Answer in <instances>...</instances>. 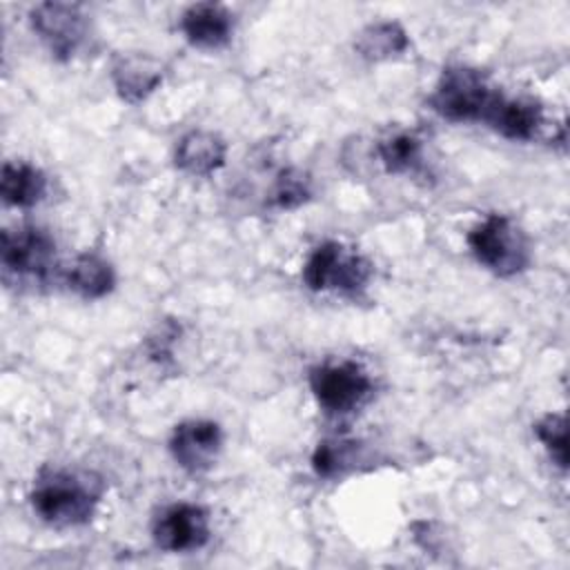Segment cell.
Wrapping results in <instances>:
<instances>
[{"label": "cell", "instance_id": "obj_12", "mask_svg": "<svg viewBox=\"0 0 570 570\" xmlns=\"http://www.w3.org/2000/svg\"><path fill=\"white\" fill-rule=\"evenodd\" d=\"M180 31L196 49H220L232 40L234 16L218 2H196L183 11Z\"/></svg>", "mask_w": 570, "mask_h": 570}, {"label": "cell", "instance_id": "obj_11", "mask_svg": "<svg viewBox=\"0 0 570 570\" xmlns=\"http://www.w3.org/2000/svg\"><path fill=\"white\" fill-rule=\"evenodd\" d=\"M165 78V65L151 53H125L111 65V85L116 94L131 105L149 98Z\"/></svg>", "mask_w": 570, "mask_h": 570}, {"label": "cell", "instance_id": "obj_9", "mask_svg": "<svg viewBox=\"0 0 570 570\" xmlns=\"http://www.w3.org/2000/svg\"><path fill=\"white\" fill-rule=\"evenodd\" d=\"M167 448L180 470L203 474L214 468L223 450V428L212 419L180 421L174 425Z\"/></svg>", "mask_w": 570, "mask_h": 570}, {"label": "cell", "instance_id": "obj_4", "mask_svg": "<svg viewBox=\"0 0 570 570\" xmlns=\"http://www.w3.org/2000/svg\"><path fill=\"white\" fill-rule=\"evenodd\" d=\"M372 265L338 240L318 243L303 263L301 278L312 292H341L356 296L367 287Z\"/></svg>", "mask_w": 570, "mask_h": 570}, {"label": "cell", "instance_id": "obj_14", "mask_svg": "<svg viewBox=\"0 0 570 570\" xmlns=\"http://www.w3.org/2000/svg\"><path fill=\"white\" fill-rule=\"evenodd\" d=\"M62 278L65 285L85 301L105 298L116 285L114 265L96 252L78 254L62 272Z\"/></svg>", "mask_w": 570, "mask_h": 570}, {"label": "cell", "instance_id": "obj_3", "mask_svg": "<svg viewBox=\"0 0 570 570\" xmlns=\"http://www.w3.org/2000/svg\"><path fill=\"white\" fill-rule=\"evenodd\" d=\"M497 94L499 91L490 87L485 73L479 69L452 65L441 71L428 105L450 122H472L485 118Z\"/></svg>", "mask_w": 570, "mask_h": 570}, {"label": "cell", "instance_id": "obj_13", "mask_svg": "<svg viewBox=\"0 0 570 570\" xmlns=\"http://www.w3.org/2000/svg\"><path fill=\"white\" fill-rule=\"evenodd\" d=\"M227 142L220 134L209 129H191L183 134L174 147V165L196 178L212 176L225 165Z\"/></svg>", "mask_w": 570, "mask_h": 570}, {"label": "cell", "instance_id": "obj_17", "mask_svg": "<svg viewBox=\"0 0 570 570\" xmlns=\"http://www.w3.org/2000/svg\"><path fill=\"white\" fill-rule=\"evenodd\" d=\"M376 154L387 174H410L421 167L423 142L412 131H396L379 140Z\"/></svg>", "mask_w": 570, "mask_h": 570}, {"label": "cell", "instance_id": "obj_16", "mask_svg": "<svg viewBox=\"0 0 570 570\" xmlns=\"http://www.w3.org/2000/svg\"><path fill=\"white\" fill-rule=\"evenodd\" d=\"M410 47L407 31L396 20H379L363 27L354 40V51L367 62H383L405 53Z\"/></svg>", "mask_w": 570, "mask_h": 570}, {"label": "cell", "instance_id": "obj_18", "mask_svg": "<svg viewBox=\"0 0 570 570\" xmlns=\"http://www.w3.org/2000/svg\"><path fill=\"white\" fill-rule=\"evenodd\" d=\"M361 445L347 439H325L316 445L312 454V468L323 479H334L345 474L358 461Z\"/></svg>", "mask_w": 570, "mask_h": 570}, {"label": "cell", "instance_id": "obj_8", "mask_svg": "<svg viewBox=\"0 0 570 570\" xmlns=\"http://www.w3.org/2000/svg\"><path fill=\"white\" fill-rule=\"evenodd\" d=\"M212 519L207 508L189 501L165 505L151 523V539L165 552H194L207 546Z\"/></svg>", "mask_w": 570, "mask_h": 570}, {"label": "cell", "instance_id": "obj_7", "mask_svg": "<svg viewBox=\"0 0 570 570\" xmlns=\"http://www.w3.org/2000/svg\"><path fill=\"white\" fill-rule=\"evenodd\" d=\"M29 24L58 60H71L87 38V16L80 4L71 2H40L31 7Z\"/></svg>", "mask_w": 570, "mask_h": 570}, {"label": "cell", "instance_id": "obj_6", "mask_svg": "<svg viewBox=\"0 0 570 570\" xmlns=\"http://www.w3.org/2000/svg\"><path fill=\"white\" fill-rule=\"evenodd\" d=\"M4 276L45 283L56 265V238L38 225H18L0 234Z\"/></svg>", "mask_w": 570, "mask_h": 570}, {"label": "cell", "instance_id": "obj_20", "mask_svg": "<svg viewBox=\"0 0 570 570\" xmlns=\"http://www.w3.org/2000/svg\"><path fill=\"white\" fill-rule=\"evenodd\" d=\"M312 198L309 178L298 169H283L269 191V205L274 209H296Z\"/></svg>", "mask_w": 570, "mask_h": 570}, {"label": "cell", "instance_id": "obj_2", "mask_svg": "<svg viewBox=\"0 0 570 570\" xmlns=\"http://www.w3.org/2000/svg\"><path fill=\"white\" fill-rule=\"evenodd\" d=\"M474 261L499 278H512L530 265L525 232L505 214H488L465 236Z\"/></svg>", "mask_w": 570, "mask_h": 570}, {"label": "cell", "instance_id": "obj_5", "mask_svg": "<svg viewBox=\"0 0 570 570\" xmlns=\"http://www.w3.org/2000/svg\"><path fill=\"white\" fill-rule=\"evenodd\" d=\"M309 390L323 412L343 416L370 399L374 383L361 363L330 361L309 370Z\"/></svg>", "mask_w": 570, "mask_h": 570}, {"label": "cell", "instance_id": "obj_1", "mask_svg": "<svg viewBox=\"0 0 570 570\" xmlns=\"http://www.w3.org/2000/svg\"><path fill=\"white\" fill-rule=\"evenodd\" d=\"M105 494L96 472L42 468L33 479L29 503L33 514L51 528H78L94 519Z\"/></svg>", "mask_w": 570, "mask_h": 570}, {"label": "cell", "instance_id": "obj_15", "mask_svg": "<svg viewBox=\"0 0 570 570\" xmlns=\"http://www.w3.org/2000/svg\"><path fill=\"white\" fill-rule=\"evenodd\" d=\"M47 194V176L40 167L27 160H7L0 176V196L4 205L29 209Z\"/></svg>", "mask_w": 570, "mask_h": 570}, {"label": "cell", "instance_id": "obj_19", "mask_svg": "<svg viewBox=\"0 0 570 570\" xmlns=\"http://www.w3.org/2000/svg\"><path fill=\"white\" fill-rule=\"evenodd\" d=\"M534 436L539 439V443L543 445V450L548 452L550 461L559 468L566 470L568 468V423L563 414L550 412L546 416H541L534 423Z\"/></svg>", "mask_w": 570, "mask_h": 570}, {"label": "cell", "instance_id": "obj_10", "mask_svg": "<svg viewBox=\"0 0 570 570\" xmlns=\"http://www.w3.org/2000/svg\"><path fill=\"white\" fill-rule=\"evenodd\" d=\"M483 122L508 140H532L543 125V107L530 96H494Z\"/></svg>", "mask_w": 570, "mask_h": 570}]
</instances>
